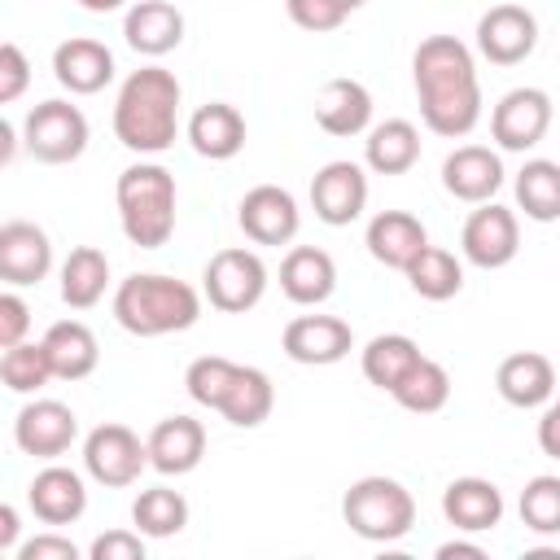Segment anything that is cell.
<instances>
[{
    "mask_svg": "<svg viewBox=\"0 0 560 560\" xmlns=\"http://www.w3.org/2000/svg\"><path fill=\"white\" fill-rule=\"evenodd\" d=\"M109 284V258L96 245H74L61 262V302L74 311H88L105 298Z\"/></svg>",
    "mask_w": 560,
    "mask_h": 560,
    "instance_id": "4dcf8cb0",
    "label": "cell"
},
{
    "mask_svg": "<svg viewBox=\"0 0 560 560\" xmlns=\"http://www.w3.org/2000/svg\"><path fill=\"white\" fill-rule=\"evenodd\" d=\"M52 267V241L39 223L31 219H9L0 223V280L13 289H31L48 276Z\"/></svg>",
    "mask_w": 560,
    "mask_h": 560,
    "instance_id": "2e32d148",
    "label": "cell"
},
{
    "mask_svg": "<svg viewBox=\"0 0 560 560\" xmlns=\"http://www.w3.org/2000/svg\"><path fill=\"white\" fill-rule=\"evenodd\" d=\"M363 206H368V175H363L359 162L337 158V162L315 171V179H311V210H315L319 223L346 228V223H354L363 214Z\"/></svg>",
    "mask_w": 560,
    "mask_h": 560,
    "instance_id": "5bb4252c",
    "label": "cell"
},
{
    "mask_svg": "<svg viewBox=\"0 0 560 560\" xmlns=\"http://www.w3.org/2000/svg\"><path fill=\"white\" fill-rule=\"evenodd\" d=\"M341 521L368 542H398L416 525V499L402 481L372 472L350 481V490L341 494Z\"/></svg>",
    "mask_w": 560,
    "mask_h": 560,
    "instance_id": "5b68a950",
    "label": "cell"
},
{
    "mask_svg": "<svg viewBox=\"0 0 560 560\" xmlns=\"http://www.w3.org/2000/svg\"><path fill=\"white\" fill-rule=\"evenodd\" d=\"M459 249L472 267L481 271H499L516 258L521 249V223L508 206H494V201H481L468 219H464V232H459Z\"/></svg>",
    "mask_w": 560,
    "mask_h": 560,
    "instance_id": "9c48e42d",
    "label": "cell"
},
{
    "mask_svg": "<svg viewBox=\"0 0 560 560\" xmlns=\"http://www.w3.org/2000/svg\"><path fill=\"white\" fill-rule=\"evenodd\" d=\"M521 521L534 534H556L560 529V477L542 472V477L525 481V490H521Z\"/></svg>",
    "mask_w": 560,
    "mask_h": 560,
    "instance_id": "74e56055",
    "label": "cell"
},
{
    "mask_svg": "<svg viewBox=\"0 0 560 560\" xmlns=\"http://www.w3.org/2000/svg\"><path fill=\"white\" fill-rule=\"evenodd\" d=\"M538 48V18L525 4H494L477 18V52L490 66H521Z\"/></svg>",
    "mask_w": 560,
    "mask_h": 560,
    "instance_id": "30bf717a",
    "label": "cell"
},
{
    "mask_svg": "<svg viewBox=\"0 0 560 560\" xmlns=\"http://www.w3.org/2000/svg\"><path fill=\"white\" fill-rule=\"evenodd\" d=\"M26 88H31V61H26V52L18 44L0 39V105L26 96Z\"/></svg>",
    "mask_w": 560,
    "mask_h": 560,
    "instance_id": "60d3db41",
    "label": "cell"
},
{
    "mask_svg": "<svg viewBox=\"0 0 560 560\" xmlns=\"http://www.w3.org/2000/svg\"><path fill=\"white\" fill-rule=\"evenodd\" d=\"M280 346L293 363L328 368V363H341L354 350V328L337 315H298V319L284 324Z\"/></svg>",
    "mask_w": 560,
    "mask_h": 560,
    "instance_id": "9a60e30c",
    "label": "cell"
},
{
    "mask_svg": "<svg viewBox=\"0 0 560 560\" xmlns=\"http://www.w3.org/2000/svg\"><path fill=\"white\" fill-rule=\"evenodd\" d=\"M188 144L210 158V162H228L245 149V118L236 105L228 101H210L188 118Z\"/></svg>",
    "mask_w": 560,
    "mask_h": 560,
    "instance_id": "83f0119b",
    "label": "cell"
},
{
    "mask_svg": "<svg viewBox=\"0 0 560 560\" xmlns=\"http://www.w3.org/2000/svg\"><path fill=\"white\" fill-rule=\"evenodd\" d=\"M122 35L140 57H166L184 39V13L171 0H136L122 18Z\"/></svg>",
    "mask_w": 560,
    "mask_h": 560,
    "instance_id": "cb8c5ba5",
    "label": "cell"
},
{
    "mask_svg": "<svg viewBox=\"0 0 560 560\" xmlns=\"http://www.w3.org/2000/svg\"><path fill=\"white\" fill-rule=\"evenodd\" d=\"M494 389H499L503 402H512V407H521V411L547 407L551 394H556V368H551V359L538 354V350H516V354H508V359L499 363Z\"/></svg>",
    "mask_w": 560,
    "mask_h": 560,
    "instance_id": "603a6c76",
    "label": "cell"
},
{
    "mask_svg": "<svg viewBox=\"0 0 560 560\" xmlns=\"http://www.w3.org/2000/svg\"><path fill=\"white\" fill-rule=\"evenodd\" d=\"M114 319L131 337L184 332L201 319V293L188 280L162 271H136L114 289Z\"/></svg>",
    "mask_w": 560,
    "mask_h": 560,
    "instance_id": "3957f363",
    "label": "cell"
},
{
    "mask_svg": "<svg viewBox=\"0 0 560 560\" xmlns=\"http://www.w3.org/2000/svg\"><path fill=\"white\" fill-rule=\"evenodd\" d=\"M271 407H276V385H271V376H267L262 368L236 363V372H232V381H228V389H223V398H219L214 411H219L228 424H236V429H258V424L271 416Z\"/></svg>",
    "mask_w": 560,
    "mask_h": 560,
    "instance_id": "f1b7e54d",
    "label": "cell"
},
{
    "mask_svg": "<svg viewBox=\"0 0 560 560\" xmlns=\"http://www.w3.org/2000/svg\"><path fill=\"white\" fill-rule=\"evenodd\" d=\"M551 127V96L542 88H512L490 114V136L508 153L534 149Z\"/></svg>",
    "mask_w": 560,
    "mask_h": 560,
    "instance_id": "8fae6325",
    "label": "cell"
},
{
    "mask_svg": "<svg viewBox=\"0 0 560 560\" xmlns=\"http://www.w3.org/2000/svg\"><path fill=\"white\" fill-rule=\"evenodd\" d=\"M18 534H22V516L13 503H0V556L18 547Z\"/></svg>",
    "mask_w": 560,
    "mask_h": 560,
    "instance_id": "f6af8a7d",
    "label": "cell"
},
{
    "mask_svg": "<svg viewBox=\"0 0 560 560\" xmlns=\"http://www.w3.org/2000/svg\"><path fill=\"white\" fill-rule=\"evenodd\" d=\"M31 332V306L18 293H0V350L26 341Z\"/></svg>",
    "mask_w": 560,
    "mask_h": 560,
    "instance_id": "7bdbcfd3",
    "label": "cell"
},
{
    "mask_svg": "<svg viewBox=\"0 0 560 560\" xmlns=\"http://www.w3.org/2000/svg\"><path fill=\"white\" fill-rule=\"evenodd\" d=\"M232 372H236L232 359H223V354H201V359L188 363V372H184V389H188L192 402H201V407L214 411L219 398H223V389H228V381H232Z\"/></svg>",
    "mask_w": 560,
    "mask_h": 560,
    "instance_id": "f35d334b",
    "label": "cell"
},
{
    "mask_svg": "<svg viewBox=\"0 0 560 560\" xmlns=\"http://www.w3.org/2000/svg\"><path fill=\"white\" fill-rule=\"evenodd\" d=\"M284 9H289V18H293L302 31H315V35L337 31V26L350 18V9H346L341 0H284Z\"/></svg>",
    "mask_w": 560,
    "mask_h": 560,
    "instance_id": "ab89813d",
    "label": "cell"
},
{
    "mask_svg": "<svg viewBox=\"0 0 560 560\" xmlns=\"http://www.w3.org/2000/svg\"><path fill=\"white\" fill-rule=\"evenodd\" d=\"M363 162L376 175H407L420 162V131L407 118H385L363 140Z\"/></svg>",
    "mask_w": 560,
    "mask_h": 560,
    "instance_id": "f546056e",
    "label": "cell"
},
{
    "mask_svg": "<svg viewBox=\"0 0 560 560\" xmlns=\"http://www.w3.org/2000/svg\"><path fill=\"white\" fill-rule=\"evenodd\" d=\"M442 516L459 534H486L503 521V490L486 477H455L442 490Z\"/></svg>",
    "mask_w": 560,
    "mask_h": 560,
    "instance_id": "44dd1931",
    "label": "cell"
},
{
    "mask_svg": "<svg viewBox=\"0 0 560 560\" xmlns=\"http://www.w3.org/2000/svg\"><path fill=\"white\" fill-rule=\"evenodd\" d=\"M420 359V346L407 337V332H381V337H372L368 346H363V376L376 385V389H394L402 376H407V368Z\"/></svg>",
    "mask_w": 560,
    "mask_h": 560,
    "instance_id": "d590c367",
    "label": "cell"
},
{
    "mask_svg": "<svg viewBox=\"0 0 560 560\" xmlns=\"http://www.w3.org/2000/svg\"><path fill=\"white\" fill-rule=\"evenodd\" d=\"M411 79L420 96V118L433 136L459 140L481 118V79L477 61L464 39L455 35H429L420 39L411 57Z\"/></svg>",
    "mask_w": 560,
    "mask_h": 560,
    "instance_id": "6da1fadb",
    "label": "cell"
},
{
    "mask_svg": "<svg viewBox=\"0 0 560 560\" xmlns=\"http://www.w3.org/2000/svg\"><path fill=\"white\" fill-rule=\"evenodd\" d=\"M201 289H206V298H210L214 311H223V315H245V311H254V306L262 302V293H267V267H262V258H258L254 249L228 245V249L210 254V262H206V271H201Z\"/></svg>",
    "mask_w": 560,
    "mask_h": 560,
    "instance_id": "8992f818",
    "label": "cell"
},
{
    "mask_svg": "<svg viewBox=\"0 0 560 560\" xmlns=\"http://www.w3.org/2000/svg\"><path fill=\"white\" fill-rule=\"evenodd\" d=\"M88 13H114V9H122L127 0H79Z\"/></svg>",
    "mask_w": 560,
    "mask_h": 560,
    "instance_id": "681fc988",
    "label": "cell"
},
{
    "mask_svg": "<svg viewBox=\"0 0 560 560\" xmlns=\"http://www.w3.org/2000/svg\"><path fill=\"white\" fill-rule=\"evenodd\" d=\"M503 184V162L494 149L486 144H459L446 153L442 162V188L455 197V201H468V206H481L499 192Z\"/></svg>",
    "mask_w": 560,
    "mask_h": 560,
    "instance_id": "ac0fdd59",
    "label": "cell"
},
{
    "mask_svg": "<svg viewBox=\"0 0 560 560\" xmlns=\"http://www.w3.org/2000/svg\"><path fill=\"white\" fill-rule=\"evenodd\" d=\"M179 79L166 66H140L114 101V136L131 153H166L179 131Z\"/></svg>",
    "mask_w": 560,
    "mask_h": 560,
    "instance_id": "7a4b0ae2",
    "label": "cell"
},
{
    "mask_svg": "<svg viewBox=\"0 0 560 560\" xmlns=\"http://www.w3.org/2000/svg\"><path fill=\"white\" fill-rule=\"evenodd\" d=\"M131 525L136 534L144 538H171L188 525V499L171 486H153V490H140L136 503H131Z\"/></svg>",
    "mask_w": 560,
    "mask_h": 560,
    "instance_id": "e575fe53",
    "label": "cell"
},
{
    "mask_svg": "<svg viewBox=\"0 0 560 560\" xmlns=\"http://www.w3.org/2000/svg\"><path fill=\"white\" fill-rule=\"evenodd\" d=\"M39 341H44V354H48V368L57 381H83L101 363L96 332L83 319H57Z\"/></svg>",
    "mask_w": 560,
    "mask_h": 560,
    "instance_id": "4316f807",
    "label": "cell"
},
{
    "mask_svg": "<svg viewBox=\"0 0 560 560\" xmlns=\"http://www.w3.org/2000/svg\"><path fill=\"white\" fill-rule=\"evenodd\" d=\"M459 556H468V560H486V551H481L477 542H459V538H455V542H442V547H438V560H459Z\"/></svg>",
    "mask_w": 560,
    "mask_h": 560,
    "instance_id": "7dc6e473",
    "label": "cell"
},
{
    "mask_svg": "<svg viewBox=\"0 0 560 560\" xmlns=\"http://www.w3.org/2000/svg\"><path fill=\"white\" fill-rule=\"evenodd\" d=\"M363 245H368V254H372L381 267L402 271V267L429 245V232H424V223H420L416 214H407V210H381V214H372Z\"/></svg>",
    "mask_w": 560,
    "mask_h": 560,
    "instance_id": "d4e9b609",
    "label": "cell"
},
{
    "mask_svg": "<svg viewBox=\"0 0 560 560\" xmlns=\"http://www.w3.org/2000/svg\"><path fill=\"white\" fill-rule=\"evenodd\" d=\"M402 271H407V284H411L424 302H446V298H455V293L464 289V267H459V258H455L451 249H442V245H424Z\"/></svg>",
    "mask_w": 560,
    "mask_h": 560,
    "instance_id": "d6a6232c",
    "label": "cell"
},
{
    "mask_svg": "<svg viewBox=\"0 0 560 560\" xmlns=\"http://www.w3.org/2000/svg\"><path fill=\"white\" fill-rule=\"evenodd\" d=\"M26 503L44 525H74L88 512V486L74 468L48 464L44 472H35V481L26 486Z\"/></svg>",
    "mask_w": 560,
    "mask_h": 560,
    "instance_id": "ffe728a7",
    "label": "cell"
},
{
    "mask_svg": "<svg viewBox=\"0 0 560 560\" xmlns=\"http://www.w3.org/2000/svg\"><path fill=\"white\" fill-rule=\"evenodd\" d=\"M144 455H149V468H158L162 477H184L201 464L206 455V429L201 420L192 416H166L149 429L144 438Z\"/></svg>",
    "mask_w": 560,
    "mask_h": 560,
    "instance_id": "e0dca14e",
    "label": "cell"
},
{
    "mask_svg": "<svg viewBox=\"0 0 560 560\" xmlns=\"http://www.w3.org/2000/svg\"><path fill=\"white\" fill-rule=\"evenodd\" d=\"M389 394H394L398 407H407V411H416V416H433V411H442L446 398H451V376H446V368H442L438 359H424V354H420V359L407 368V376H402Z\"/></svg>",
    "mask_w": 560,
    "mask_h": 560,
    "instance_id": "836d02e7",
    "label": "cell"
},
{
    "mask_svg": "<svg viewBox=\"0 0 560 560\" xmlns=\"http://www.w3.org/2000/svg\"><path fill=\"white\" fill-rule=\"evenodd\" d=\"M0 381L13 389V394H35L52 381V368H48V354H44V341H18L0 354Z\"/></svg>",
    "mask_w": 560,
    "mask_h": 560,
    "instance_id": "8d00e7d4",
    "label": "cell"
},
{
    "mask_svg": "<svg viewBox=\"0 0 560 560\" xmlns=\"http://www.w3.org/2000/svg\"><path fill=\"white\" fill-rule=\"evenodd\" d=\"M18 153V131L9 127V118H0V166H9Z\"/></svg>",
    "mask_w": 560,
    "mask_h": 560,
    "instance_id": "c3c4849f",
    "label": "cell"
},
{
    "mask_svg": "<svg viewBox=\"0 0 560 560\" xmlns=\"http://www.w3.org/2000/svg\"><path fill=\"white\" fill-rule=\"evenodd\" d=\"M236 223H241V232L254 245H289L298 236V228H302V210H298V201H293L289 188L258 184V188H249L241 197Z\"/></svg>",
    "mask_w": 560,
    "mask_h": 560,
    "instance_id": "4fadbf2b",
    "label": "cell"
},
{
    "mask_svg": "<svg viewBox=\"0 0 560 560\" xmlns=\"http://www.w3.org/2000/svg\"><path fill=\"white\" fill-rule=\"evenodd\" d=\"M79 438V420L57 398H35L13 420V442L31 459H61Z\"/></svg>",
    "mask_w": 560,
    "mask_h": 560,
    "instance_id": "7c38bea8",
    "label": "cell"
},
{
    "mask_svg": "<svg viewBox=\"0 0 560 560\" xmlns=\"http://www.w3.org/2000/svg\"><path fill=\"white\" fill-rule=\"evenodd\" d=\"M83 468L96 486H109V490H122L131 481H140V472L149 468V455H144V442L127 429V424H96L88 438H83Z\"/></svg>",
    "mask_w": 560,
    "mask_h": 560,
    "instance_id": "ba28073f",
    "label": "cell"
},
{
    "mask_svg": "<svg viewBox=\"0 0 560 560\" xmlns=\"http://www.w3.org/2000/svg\"><path fill=\"white\" fill-rule=\"evenodd\" d=\"M315 122L328 136H359L372 127V92L359 79H328L315 96Z\"/></svg>",
    "mask_w": 560,
    "mask_h": 560,
    "instance_id": "484cf974",
    "label": "cell"
},
{
    "mask_svg": "<svg viewBox=\"0 0 560 560\" xmlns=\"http://www.w3.org/2000/svg\"><path fill=\"white\" fill-rule=\"evenodd\" d=\"M538 424H542V429H538V442H542V455H551V459H560V446H556V424H560V407H547Z\"/></svg>",
    "mask_w": 560,
    "mask_h": 560,
    "instance_id": "bcb514c9",
    "label": "cell"
},
{
    "mask_svg": "<svg viewBox=\"0 0 560 560\" xmlns=\"http://www.w3.org/2000/svg\"><path fill=\"white\" fill-rule=\"evenodd\" d=\"M92 560H144V534L136 529H105L88 547Z\"/></svg>",
    "mask_w": 560,
    "mask_h": 560,
    "instance_id": "b9f144b4",
    "label": "cell"
},
{
    "mask_svg": "<svg viewBox=\"0 0 560 560\" xmlns=\"http://www.w3.org/2000/svg\"><path fill=\"white\" fill-rule=\"evenodd\" d=\"M337 289V262L319 245H293L280 262V293L298 306H319Z\"/></svg>",
    "mask_w": 560,
    "mask_h": 560,
    "instance_id": "7402d4cb",
    "label": "cell"
},
{
    "mask_svg": "<svg viewBox=\"0 0 560 560\" xmlns=\"http://www.w3.org/2000/svg\"><path fill=\"white\" fill-rule=\"evenodd\" d=\"M52 74H57V83L66 92L92 96V92H101L114 79V52L101 39H88V35L61 39L52 48Z\"/></svg>",
    "mask_w": 560,
    "mask_h": 560,
    "instance_id": "d6986e66",
    "label": "cell"
},
{
    "mask_svg": "<svg viewBox=\"0 0 560 560\" xmlns=\"http://www.w3.org/2000/svg\"><path fill=\"white\" fill-rule=\"evenodd\" d=\"M22 144L35 162L66 166L88 149V118L70 101H39L22 122Z\"/></svg>",
    "mask_w": 560,
    "mask_h": 560,
    "instance_id": "52a82bcc",
    "label": "cell"
},
{
    "mask_svg": "<svg viewBox=\"0 0 560 560\" xmlns=\"http://www.w3.org/2000/svg\"><path fill=\"white\" fill-rule=\"evenodd\" d=\"M516 206L534 223H556L560 219V166L551 158H529L516 171Z\"/></svg>",
    "mask_w": 560,
    "mask_h": 560,
    "instance_id": "1f68e13d",
    "label": "cell"
},
{
    "mask_svg": "<svg viewBox=\"0 0 560 560\" xmlns=\"http://www.w3.org/2000/svg\"><path fill=\"white\" fill-rule=\"evenodd\" d=\"M122 236L140 249H158L175 232V175L158 162H136L118 175L114 188Z\"/></svg>",
    "mask_w": 560,
    "mask_h": 560,
    "instance_id": "277c9868",
    "label": "cell"
},
{
    "mask_svg": "<svg viewBox=\"0 0 560 560\" xmlns=\"http://www.w3.org/2000/svg\"><path fill=\"white\" fill-rule=\"evenodd\" d=\"M22 560H79V547L66 534H35L31 542H18Z\"/></svg>",
    "mask_w": 560,
    "mask_h": 560,
    "instance_id": "ee69618b",
    "label": "cell"
},
{
    "mask_svg": "<svg viewBox=\"0 0 560 560\" xmlns=\"http://www.w3.org/2000/svg\"><path fill=\"white\" fill-rule=\"evenodd\" d=\"M341 4H346V9H359V4H368V0H341Z\"/></svg>",
    "mask_w": 560,
    "mask_h": 560,
    "instance_id": "f907efd6",
    "label": "cell"
}]
</instances>
